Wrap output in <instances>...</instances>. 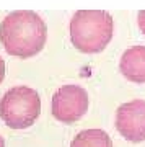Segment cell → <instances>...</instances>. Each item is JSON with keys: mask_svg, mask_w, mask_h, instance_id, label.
Wrapping results in <instances>:
<instances>
[{"mask_svg": "<svg viewBox=\"0 0 145 147\" xmlns=\"http://www.w3.org/2000/svg\"><path fill=\"white\" fill-rule=\"evenodd\" d=\"M3 77H5V62H3V59L0 57V84L3 82Z\"/></svg>", "mask_w": 145, "mask_h": 147, "instance_id": "9c48e42d", "label": "cell"}, {"mask_svg": "<svg viewBox=\"0 0 145 147\" xmlns=\"http://www.w3.org/2000/svg\"><path fill=\"white\" fill-rule=\"evenodd\" d=\"M52 116L62 123H75L88 110V93L78 85H64L52 96Z\"/></svg>", "mask_w": 145, "mask_h": 147, "instance_id": "277c9868", "label": "cell"}, {"mask_svg": "<svg viewBox=\"0 0 145 147\" xmlns=\"http://www.w3.org/2000/svg\"><path fill=\"white\" fill-rule=\"evenodd\" d=\"M113 16L103 10H78L70 20V39L78 51H103L113 38Z\"/></svg>", "mask_w": 145, "mask_h": 147, "instance_id": "7a4b0ae2", "label": "cell"}, {"mask_svg": "<svg viewBox=\"0 0 145 147\" xmlns=\"http://www.w3.org/2000/svg\"><path fill=\"white\" fill-rule=\"evenodd\" d=\"M70 147H113V141L103 129H85L73 137Z\"/></svg>", "mask_w": 145, "mask_h": 147, "instance_id": "52a82bcc", "label": "cell"}, {"mask_svg": "<svg viewBox=\"0 0 145 147\" xmlns=\"http://www.w3.org/2000/svg\"><path fill=\"white\" fill-rule=\"evenodd\" d=\"M137 21H139V28L140 31L145 34V10L139 11V15H137Z\"/></svg>", "mask_w": 145, "mask_h": 147, "instance_id": "ba28073f", "label": "cell"}, {"mask_svg": "<svg viewBox=\"0 0 145 147\" xmlns=\"http://www.w3.org/2000/svg\"><path fill=\"white\" fill-rule=\"evenodd\" d=\"M41 113V98L36 90L18 85L7 92L0 100V118L11 129H26Z\"/></svg>", "mask_w": 145, "mask_h": 147, "instance_id": "3957f363", "label": "cell"}, {"mask_svg": "<svg viewBox=\"0 0 145 147\" xmlns=\"http://www.w3.org/2000/svg\"><path fill=\"white\" fill-rule=\"evenodd\" d=\"M119 69L126 79L135 84L145 82V46H132L124 51Z\"/></svg>", "mask_w": 145, "mask_h": 147, "instance_id": "8992f818", "label": "cell"}, {"mask_svg": "<svg viewBox=\"0 0 145 147\" xmlns=\"http://www.w3.org/2000/svg\"><path fill=\"white\" fill-rule=\"evenodd\" d=\"M116 127L130 142L145 141V100H130L117 108Z\"/></svg>", "mask_w": 145, "mask_h": 147, "instance_id": "5b68a950", "label": "cell"}, {"mask_svg": "<svg viewBox=\"0 0 145 147\" xmlns=\"http://www.w3.org/2000/svg\"><path fill=\"white\" fill-rule=\"evenodd\" d=\"M47 39V28L34 11H11L0 25V41L5 51L16 57H31L41 51Z\"/></svg>", "mask_w": 145, "mask_h": 147, "instance_id": "6da1fadb", "label": "cell"}, {"mask_svg": "<svg viewBox=\"0 0 145 147\" xmlns=\"http://www.w3.org/2000/svg\"><path fill=\"white\" fill-rule=\"evenodd\" d=\"M0 147H5V141H3V137L0 136Z\"/></svg>", "mask_w": 145, "mask_h": 147, "instance_id": "30bf717a", "label": "cell"}]
</instances>
